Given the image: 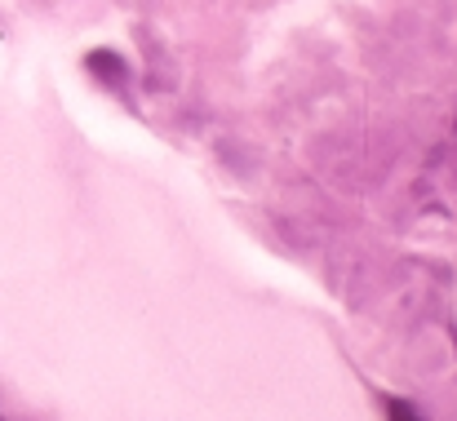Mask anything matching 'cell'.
<instances>
[{"instance_id":"1","label":"cell","mask_w":457,"mask_h":421,"mask_svg":"<svg viewBox=\"0 0 457 421\" xmlns=\"http://www.w3.org/2000/svg\"><path fill=\"white\" fill-rule=\"evenodd\" d=\"M386 417L391 421H422V413L409 400H386Z\"/></svg>"},{"instance_id":"2","label":"cell","mask_w":457,"mask_h":421,"mask_svg":"<svg viewBox=\"0 0 457 421\" xmlns=\"http://www.w3.org/2000/svg\"><path fill=\"white\" fill-rule=\"evenodd\" d=\"M0 421H4V417H0Z\"/></svg>"}]
</instances>
